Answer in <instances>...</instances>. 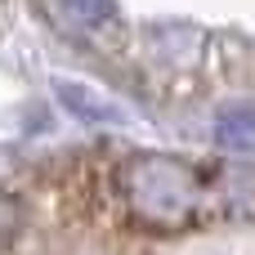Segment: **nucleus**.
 Instances as JSON below:
<instances>
[{"label": "nucleus", "mask_w": 255, "mask_h": 255, "mask_svg": "<svg viewBox=\"0 0 255 255\" xmlns=\"http://www.w3.org/2000/svg\"><path fill=\"white\" fill-rule=\"evenodd\" d=\"M121 197L148 229H202L220 220H255V175L229 166H193L179 157L139 152L121 170Z\"/></svg>", "instance_id": "1"}, {"label": "nucleus", "mask_w": 255, "mask_h": 255, "mask_svg": "<svg viewBox=\"0 0 255 255\" xmlns=\"http://www.w3.org/2000/svg\"><path fill=\"white\" fill-rule=\"evenodd\" d=\"M58 99H63V103H67L76 117H85V121H103V126L121 121V108H117V103L99 99L94 90H81V85H72V81H58Z\"/></svg>", "instance_id": "2"}, {"label": "nucleus", "mask_w": 255, "mask_h": 255, "mask_svg": "<svg viewBox=\"0 0 255 255\" xmlns=\"http://www.w3.org/2000/svg\"><path fill=\"white\" fill-rule=\"evenodd\" d=\"M215 139H220L224 148H233V152H251V148H255V112H251V108H233V112H224L220 126H215Z\"/></svg>", "instance_id": "3"}, {"label": "nucleus", "mask_w": 255, "mask_h": 255, "mask_svg": "<svg viewBox=\"0 0 255 255\" xmlns=\"http://www.w3.org/2000/svg\"><path fill=\"white\" fill-rule=\"evenodd\" d=\"M63 4V13H72L76 22H85V27H108V22H117V4L112 0H58Z\"/></svg>", "instance_id": "4"}]
</instances>
